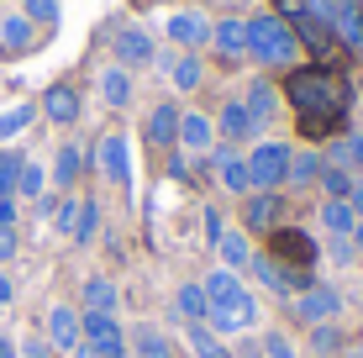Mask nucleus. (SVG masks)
Wrapping results in <instances>:
<instances>
[{
	"label": "nucleus",
	"mask_w": 363,
	"mask_h": 358,
	"mask_svg": "<svg viewBox=\"0 0 363 358\" xmlns=\"http://www.w3.org/2000/svg\"><path fill=\"white\" fill-rule=\"evenodd\" d=\"M284 101H290L300 116L316 127V116L327 111V116H342V106H347V95H342V84L332 79L327 69H295L290 79H284Z\"/></svg>",
	"instance_id": "nucleus-1"
},
{
	"label": "nucleus",
	"mask_w": 363,
	"mask_h": 358,
	"mask_svg": "<svg viewBox=\"0 0 363 358\" xmlns=\"http://www.w3.org/2000/svg\"><path fill=\"white\" fill-rule=\"evenodd\" d=\"M247 58H258L264 69H295L300 58V37L290 21H279L274 11L247 16Z\"/></svg>",
	"instance_id": "nucleus-2"
},
{
	"label": "nucleus",
	"mask_w": 363,
	"mask_h": 358,
	"mask_svg": "<svg viewBox=\"0 0 363 358\" xmlns=\"http://www.w3.org/2000/svg\"><path fill=\"white\" fill-rule=\"evenodd\" d=\"M290 311H295V322H306V327H327V322L342 316V290L327 285V279H311L306 290L290 295Z\"/></svg>",
	"instance_id": "nucleus-3"
},
{
	"label": "nucleus",
	"mask_w": 363,
	"mask_h": 358,
	"mask_svg": "<svg viewBox=\"0 0 363 358\" xmlns=\"http://www.w3.org/2000/svg\"><path fill=\"white\" fill-rule=\"evenodd\" d=\"M290 142H258L247 153V174H253V190H284L290 179Z\"/></svg>",
	"instance_id": "nucleus-4"
},
{
	"label": "nucleus",
	"mask_w": 363,
	"mask_h": 358,
	"mask_svg": "<svg viewBox=\"0 0 363 358\" xmlns=\"http://www.w3.org/2000/svg\"><path fill=\"white\" fill-rule=\"evenodd\" d=\"M279 227H284V195L279 190L242 195V232H247V237H274Z\"/></svg>",
	"instance_id": "nucleus-5"
},
{
	"label": "nucleus",
	"mask_w": 363,
	"mask_h": 358,
	"mask_svg": "<svg viewBox=\"0 0 363 358\" xmlns=\"http://www.w3.org/2000/svg\"><path fill=\"white\" fill-rule=\"evenodd\" d=\"M84 353H90V358H132L121 316H84Z\"/></svg>",
	"instance_id": "nucleus-6"
},
{
	"label": "nucleus",
	"mask_w": 363,
	"mask_h": 358,
	"mask_svg": "<svg viewBox=\"0 0 363 358\" xmlns=\"http://www.w3.org/2000/svg\"><path fill=\"white\" fill-rule=\"evenodd\" d=\"M95 169L116 184V190H132V147H127L121 132H106V138L95 142Z\"/></svg>",
	"instance_id": "nucleus-7"
},
{
	"label": "nucleus",
	"mask_w": 363,
	"mask_h": 358,
	"mask_svg": "<svg viewBox=\"0 0 363 358\" xmlns=\"http://www.w3.org/2000/svg\"><path fill=\"white\" fill-rule=\"evenodd\" d=\"M43 337L53 342V353L74 358V353L84 348V316L74 311V306H53V311H48V327H43Z\"/></svg>",
	"instance_id": "nucleus-8"
},
{
	"label": "nucleus",
	"mask_w": 363,
	"mask_h": 358,
	"mask_svg": "<svg viewBox=\"0 0 363 358\" xmlns=\"http://www.w3.org/2000/svg\"><path fill=\"white\" fill-rule=\"evenodd\" d=\"M111 53H116V64L127 69V74L158 64V43H153L143 27H116V37H111Z\"/></svg>",
	"instance_id": "nucleus-9"
},
{
	"label": "nucleus",
	"mask_w": 363,
	"mask_h": 358,
	"mask_svg": "<svg viewBox=\"0 0 363 358\" xmlns=\"http://www.w3.org/2000/svg\"><path fill=\"white\" fill-rule=\"evenodd\" d=\"M247 269H253V274H258V285H264L269 295H279V301H290L295 290H306V285H311L306 274H295V269H284V264H279V258H274V253H253V264H247Z\"/></svg>",
	"instance_id": "nucleus-10"
},
{
	"label": "nucleus",
	"mask_w": 363,
	"mask_h": 358,
	"mask_svg": "<svg viewBox=\"0 0 363 358\" xmlns=\"http://www.w3.org/2000/svg\"><path fill=\"white\" fill-rule=\"evenodd\" d=\"M143 138H147L153 153H174V147H179V106L158 101L153 111H147V121H143Z\"/></svg>",
	"instance_id": "nucleus-11"
},
{
	"label": "nucleus",
	"mask_w": 363,
	"mask_h": 358,
	"mask_svg": "<svg viewBox=\"0 0 363 358\" xmlns=\"http://www.w3.org/2000/svg\"><path fill=\"white\" fill-rule=\"evenodd\" d=\"M79 311L84 316H121V285L111 274H90L79 285Z\"/></svg>",
	"instance_id": "nucleus-12"
},
{
	"label": "nucleus",
	"mask_w": 363,
	"mask_h": 358,
	"mask_svg": "<svg viewBox=\"0 0 363 358\" xmlns=\"http://www.w3.org/2000/svg\"><path fill=\"white\" fill-rule=\"evenodd\" d=\"M211 164H216V179H221V190L227 195H253V174H247V158H242V147H227L221 142L216 153H211Z\"/></svg>",
	"instance_id": "nucleus-13"
},
{
	"label": "nucleus",
	"mask_w": 363,
	"mask_h": 358,
	"mask_svg": "<svg viewBox=\"0 0 363 358\" xmlns=\"http://www.w3.org/2000/svg\"><path fill=\"white\" fill-rule=\"evenodd\" d=\"M200 290H206V301H211V316L232 311V306H242L247 295H253V290L242 285V274H232V269H211V274L200 279Z\"/></svg>",
	"instance_id": "nucleus-14"
},
{
	"label": "nucleus",
	"mask_w": 363,
	"mask_h": 358,
	"mask_svg": "<svg viewBox=\"0 0 363 358\" xmlns=\"http://www.w3.org/2000/svg\"><path fill=\"white\" fill-rule=\"evenodd\" d=\"M216 138L227 142V147H242V142H253V138H258V121H253V111L242 106V95L216 111Z\"/></svg>",
	"instance_id": "nucleus-15"
},
{
	"label": "nucleus",
	"mask_w": 363,
	"mask_h": 358,
	"mask_svg": "<svg viewBox=\"0 0 363 358\" xmlns=\"http://www.w3.org/2000/svg\"><path fill=\"white\" fill-rule=\"evenodd\" d=\"M164 32H169V43L179 47V53H200V47L211 43V21L200 16V11H174L164 21Z\"/></svg>",
	"instance_id": "nucleus-16"
},
{
	"label": "nucleus",
	"mask_w": 363,
	"mask_h": 358,
	"mask_svg": "<svg viewBox=\"0 0 363 358\" xmlns=\"http://www.w3.org/2000/svg\"><path fill=\"white\" fill-rule=\"evenodd\" d=\"M211 147H216V116H206V111H179V153L206 158Z\"/></svg>",
	"instance_id": "nucleus-17"
},
{
	"label": "nucleus",
	"mask_w": 363,
	"mask_h": 358,
	"mask_svg": "<svg viewBox=\"0 0 363 358\" xmlns=\"http://www.w3.org/2000/svg\"><path fill=\"white\" fill-rule=\"evenodd\" d=\"M37 111H43L53 127H74V121H79V111H84V101H79V90H74V84H48L43 101H37Z\"/></svg>",
	"instance_id": "nucleus-18"
},
{
	"label": "nucleus",
	"mask_w": 363,
	"mask_h": 358,
	"mask_svg": "<svg viewBox=\"0 0 363 358\" xmlns=\"http://www.w3.org/2000/svg\"><path fill=\"white\" fill-rule=\"evenodd\" d=\"M327 27H332V37L347 47V53H363V11L353 6V0H332Z\"/></svg>",
	"instance_id": "nucleus-19"
},
{
	"label": "nucleus",
	"mask_w": 363,
	"mask_h": 358,
	"mask_svg": "<svg viewBox=\"0 0 363 358\" xmlns=\"http://www.w3.org/2000/svg\"><path fill=\"white\" fill-rule=\"evenodd\" d=\"M242 106L253 111L258 132H264V127H274V121H279V111H284V95L274 90L269 79H247V90H242Z\"/></svg>",
	"instance_id": "nucleus-20"
},
{
	"label": "nucleus",
	"mask_w": 363,
	"mask_h": 358,
	"mask_svg": "<svg viewBox=\"0 0 363 358\" xmlns=\"http://www.w3.org/2000/svg\"><path fill=\"white\" fill-rule=\"evenodd\" d=\"M211 47H216L227 64L247 58V21H242V16H221V21H211Z\"/></svg>",
	"instance_id": "nucleus-21"
},
{
	"label": "nucleus",
	"mask_w": 363,
	"mask_h": 358,
	"mask_svg": "<svg viewBox=\"0 0 363 358\" xmlns=\"http://www.w3.org/2000/svg\"><path fill=\"white\" fill-rule=\"evenodd\" d=\"M84 169H90V153H84L79 142H64V147H53V169H48V179H53L58 190H74Z\"/></svg>",
	"instance_id": "nucleus-22"
},
{
	"label": "nucleus",
	"mask_w": 363,
	"mask_h": 358,
	"mask_svg": "<svg viewBox=\"0 0 363 358\" xmlns=\"http://www.w3.org/2000/svg\"><path fill=\"white\" fill-rule=\"evenodd\" d=\"M274 258H279L284 269L311 264V258H316V242H311L300 227H279V232H274ZM295 274H300V269H295Z\"/></svg>",
	"instance_id": "nucleus-23"
},
{
	"label": "nucleus",
	"mask_w": 363,
	"mask_h": 358,
	"mask_svg": "<svg viewBox=\"0 0 363 358\" xmlns=\"http://www.w3.org/2000/svg\"><path fill=\"white\" fill-rule=\"evenodd\" d=\"M216 258H221V269H232V274H247V264H253V237H247L242 227H227L216 237Z\"/></svg>",
	"instance_id": "nucleus-24"
},
{
	"label": "nucleus",
	"mask_w": 363,
	"mask_h": 358,
	"mask_svg": "<svg viewBox=\"0 0 363 358\" xmlns=\"http://www.w3.org/2000/svg\"><path fill=\"white\" fill-rule=\"evenodd\" d=\"M127 348H132V358H174V337L158 332L153 322H137L132 337H127Z\"/></svg>",
	"instance_id": "nucleus-25"
},
{
	"label": "nucleus",
	"mask_w": 363,
	"mask_h": 358,
	"mask_svg": "<svg viewBox=\"0 0 363 358\" xmlns=\"http://www.w3.org/2000/svg\"><path fill=\"white\" fill-rule=\"evenodd\" d=\"M164 69H169V84H174L179 95H195L200 79H206V69H200V53H174V58H164Z\"/></svg>",
	"instance_id": "nucleus-26"
},
{
	"label": "nucleus",
	"mask_w": 363,
	"mask_h": 358,
	"mask_svg": "<svg viewBox=\"0 0 363 358\" xmlns=\"http://www.w3.org/2000/svg\"><path fill=\"white\" fill-rule=\"evenodd\" d=\"M174 311H179V322H211V301L200 290V279H184L174 290Z\"/></svg>",
	"instance_id": "nucleus-27"
},
{
	"label": "nucleus",
	"mask_w": 363,
	"mask_h": 358,
	"mask_svg": "<svg viewBox=\"0 0 363 358\" xmlns=\"http://www.w3.org/2000/svg\"><path fill=\"white\" fill-rule=\"evenodd\" d=\"M100 101H106L111 111H121V106H132V74L121 69V64H111V69H100Z\"/></svg>",
	"instance_id": "nucleus-28"
},
{
	"label": "nucleus",
	"mask_w": 363,
	"mask_h": 358,
	"mask_svg": "<svg viewBox=\"0 0 363 358\" xmlns=\"http://www.w3.org/2000/svg\"><path fill=\"white\" fill-rule=\"evenodd\" d=\"M353 190H358V179L347 174V169H337L321 158V179H316V195L321 201H353Z\"/></svg>",
	"instance_id": "nucleus-29"
},
{
	"label": "nucleus",
	"mask_w": 363,
	"mask_h": 358,
	"mask_svg": "<svg viewBox=\"0 0 363 358\" xmlns=\"http://www.w3.org/2000/svg\"><path fill=\"white\" fill-rule=\"evenodd\" d=\"M184 342H190V358H232V348L206 322H184Z\"/></svg>",
	"instance_id": "nucleus-30"
},
{
	"label": "nucleus",
	"mask_w": 363,
	"mask_h": 358,
	"mask_svg": "<svg viewBox=\"0 0 363 358\" xmlns=\"http://www.w3.org/2000/svg\"><path fill=\"white\" fill-rule=\"evenodd\" d=\"M321 179V153H311V147H295L290 153V190H311V184Z\"/></svg>",
	"instance_id": "nucleus-31"
},
{
	"label": "nucleus",
	"mask_w": 363,
	"mask_h": 358,
	"mask_svg": "<svg viewBox=\"0 0 363 358\" xmlns=\"http://www.w3.org/2000/svg\"><path fill=\"white\" fill-rule=\"evenodd\" d=\"M321 227H327V237H347L358 227L353 201H321Z\"/></svg>",
	"instance_id": "nucleus-32"
},
{
	"label": "nucleus",
	"mask_w": 363,
	"mask_h": 358,
	"mask_svg": "<svg viewBox=\"0 0 363 358\" xmlns=\"http://www.w3.org/2000/svg\"><path fill=\"white\" fill-rule=\"evenodd\" d=\"M0 47H6V53H27L32 47V21L21 16H0Z\"/></svg>",
	"instance_id": "nucleus-33"
},
{
	"label": "nucleus",
	"mask_w": 363,
	"mask_h": 358,
	"mask_svg": "<svg viewBox=\"0 0 363 358\" xmlns=\"http://www.w3.org/2000/svg\"><path fill=\"white\" fill-rule=\"evenodd\" d=\"M327 164H337V169H347V174H358L363 169V138H337V142H327Z\"/></svg>",
	"instance_id": "nucleus-34"
},
{
	"label": "nucleus",
	"mask_w": 363,
	"mask_h": 358,
	"mask_svg": "<svg viewBox=\"0 0 363 358\" xmlns=\"http://www.w3.org/2000/svg\"><path fill=\"white\" fill-rule=\"evenodd\" d=\"M95 232H100V206L90 201V195H79V216H74V232H69V242H95Z\"/></svg>",
	"instance_id": "nucleus-35"
},
{
	"label": "nucleus",
	"mask_w": 363,
	"mask_h": 358,
	"mask_svg": "<svg viewBox=\"0 0 363 358\" xmlns=\"http://www.w3.org/2000/svg\"><path fill=\"white\" fill-rule=\"evenodd\" d=\"M43 190H48V169L37 164V158H27V164H21V179H16V201H37Z\"/></svg>",
	"instance_id": "nucleus-36"
},
{
	"label": "nucleus",
	"mask_w": 363,
	"mask_h": 358,
	"mask_svg": "<svg viewBox=\"0 0 363 358\" xmlns=\"http://www.w3.org/2000/svg\"><path fill=\"white\" fill-rule=\"evenodd\" d=\"M32 116H37V106H11V111H0V147H6L11 138H21V132L32 127Z\"/></svg>",
	"instance_id": "nucleus-37"
},
{
	"label": "nucleus",
	"mask_w": 363,
	"mask_h": 358,
	"mask_svg": "<svg viewBox=\"0 0 363 358\" xmlns=\"http://www.w3.org/2000/svg\"><path fill=\"white\" fill-rule=\"evenodd\" d=\"M21 164H27V158L16 153V147H0V201H6V195H16V179H21Z\"/></svg>",
	"instance_id": "nucleus-38"
},
{
	"label": "nucleus",
	"mask_w": 363,
	"mask_h": 358,
	"mask_svg": "<svg viewBox=\"0 0 363 358\" xmlns=\"http://www.w3.org/2000/svg\"><path fill=\"white\" fill-rule=\"evenodd\" d=\"M311 353H316V358H337V353H342V332H337V322L311 327Z\"/></svg>",
	"instance_id": "nucleus-39"
},
{
	"label": "nucleus",
	"mask_w": 363,
	"mask_h": 358,
	"mask_svg": "<svg viewBox=\"0 0 363 358\" xmlns=\"http://www.w3.org/2000/svg\"><path fill=\"white\" fill-rule=\"evenodd\" d=\"M21 16H27L32 27H53L58 21V0H21Z\"/></svg>",
	"instance_id": "nucleus-40"
},
{
	"label": "nucleus",
	"mask_w": 363,
	"mask_h": 358,
	"mask_svg": "<svg viewBox=\"0 0 363 358\" xmlns=\"http://www.w3.org/2000/svg\"><path fill=\"white\" fill-rule=\"evenodd\" d=\"M74 216H79V195H64V201H58V211H53L58 237H69V232H74Z\"/></svg>",
	"instance_id": "nucleus-41"
},
{
	"label": "nucleus",
	"mask_w": 363,
	"mask_h": 358,
	"mask_svg": "<svg viewBox=\"0 0 363 358\" xmlns=\"http://www.w3.org/2000/svg\"><path fill=\"white\" fill-rule=\"evenodd\" d=\"M258 342H264V358H295V342L284 332H264Z\"/></svg>",
	"instance_id": "nucleus-42"
},
{
	"label": "nucleus",
	"mask_w": 363,
	"mask_h": 358,
	"mask_svg": "<svg viewBox=\"0 0 363 358\" xmlns=\"http://www.w3.org/2000/svg\"><path fill=\"white\" fill-rule=\"evenodd\" d=\"M327 253H332V264H353V258H358L353 237H327Z\"/></svg>",
	"instance_id": "nucleus-43"
},
{
	"label": "nucleus",
	"mask_w": 363,
	"mask_h": 358,
	"mask_svg": "<svg viewBox=\"0 0 363 358\" xmlns=\"http://www.w3.org/2000/svg\"><path fill=\"white\" fill-rule=\"evenodd\" d=\"M16 353H21V358H58V353H53V342H48L43 332H37V337H27V342H21Z\"/></svg>",
	"instance_id": "nucleus-44"
},
{
	"label": "nucleus",
	"mask_w": 363,
	"mask_h": 358,
	"mask_svg": "<svg viewBox=\"0 0 363 358\" xmlns=\"http://www.w3.org/2000/svg\"><path fill=\"white\" fill-rule=\"evenodd\" d=\"M200 221H206V242L216 248V237L227 232V227H221V211H216V206H206V211H200Z\"/></svg>",
	"instance_id": "nucleus-45"
},
{
	"label": "nucleus",
	"mask_w": 363,
	"mask_h": 358,
	"mask_svg": "<svg viewBox=\"0 0 363 358\" xmlns=\"http://www.w3.org/2000/svg\"><path fill=\"white\" fill-rule=\"evenodd\" d=\"M21 248V237H16V227H0V264H11Z\"/></svg>",
	"instance_id": "nucleus-46"
},
{
	"label": "nucleus",
	"mask_w": 363,
	"mask_h": 358,
	"mask_svg": "<svg viewBox=\"0 0 363 358\" xmlns=\"http://www.w3.org/2000/svg\"><path fill=\"white\" fill-rule=\"evenodd\" d=\"M16 195H6V201H0V227H16Z\"/></svg>",
	"instance_id": "nucleus-47"
},
{
	"label": "nucleus",
	"mask_w": 363,
	"mask_h": 358,
	"mask_svg": "<svg viewBox=\"0 0 363 358\" xmlns=\"http://www.w3.org/2000/svg\"><path fill=\"white\" fill-rule=\"evenodd\" d=\"M232 358H264V342H258V337H247V342H242V348H237Z\"/></svg>",
	"instance_id": "nucleus-48"
},
{
	"label": "nucleus",
	"mask_w": 363,
	"mask_h": 358,
	"mask_svg": "<svg viewBox=\"0 0 363 358\" xmlns=\"http://www.w3.org/2000/svg\"><path fill=\"white\" fill-rule=\"evenodd\" d=\"M11 295H16V285H11V274H0V311L11 306Z\"/></svg>",
	"instance_id": "nucleus-49"
},
{
	"label": "nucleus",
	"mask_w": 363,
	"mask_h": 358,
	"mask_svg": "<svg viewBox=\"0 0 363 358\" xmlns=\"http://www.w3.org/2000/svg\"><path fill=\"white\" fill-rule=\"evenodd\" d=\"M0 358H21V353H16V342H11L6 332H0Z\"/></svg>",
	"instance_id": "nucleus-50"
},
{
	"label": "nucleus",
	"mask_w": 363,
	"mask_h": 358,
	"mask_svg": "<svg viewBox=\"0 0 363 358\" xmlns=\"http://www.w3.org/2000/svg\"><path fill=\"white\" fill-rule=\"evenodd\" d=\"M347 237H353V248L363 253V216H358V227H353V232H347Z\"/></svg>",
	"instance_id": "nucleus-51"
},
{
	"label": "nucleus",
	"mask_w": 363,
	"mask_h": 358,
	"mask_svg": "<svg viewBox=\"0 0 363 358\" xmlns=\"http://www.w3.org/2000/svg\"><path fill=\"white\" fill-rule=\"evenodd\" d=\"M216 6H242V0H216Z\"/></svg>",
	"instance_id": "nucleus-52"
},
{
	"label": "nucleus",
	"mask_w": 363,
	"mask_h": 358,
	"mask_svg": "<svg viewBox=\"0 0 363 358\" xmlns=\"http://www.w3.org/2000/svg\"><path fill=\"white\" fill-rule=\"evenodd\" d=\"M74 358H90V353H84V348H79V353H74Z\"/></svg>",
	"instance_id": "nucleus-53"
},
{
	"label": "nucleus",
	"mask_w": 363,
	"mask_h": 358,
	"mask_svg": "<svg viewBox=\"0 0 363 358\" xmlns=\"http://www.w3.org/2000/svg\"><path fill=\"white\" fill-rule=\"evenodd\" d=\"M353 6H363V0H353Z\"/></svg>",
	"instance_id": "nucleus-54"
}]
</instances>
